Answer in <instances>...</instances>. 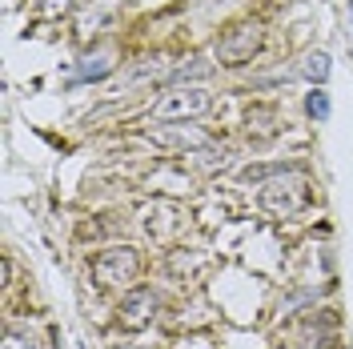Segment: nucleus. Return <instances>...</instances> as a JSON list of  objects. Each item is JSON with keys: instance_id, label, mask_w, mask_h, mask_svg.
<instances>
[{"instance_id": "obj_1", "label": "nucleus", "mask_w": 353, "mask_h": 349, "mask_svg": "<svg viewBox=\"0 0 353 349\" xmlns=\"http://www.w3.org/2000/svg\"><path fill=\"white\" fill-rule=\"evenodd\" d=\"M141 273H145V257H141L137 245H105L88 261V277L105 293L109 289H132L141 281Z\"/></svg>"}, {"instance_id": "obj_4", "label": "nucleus", "mask_w": 353, "mask_h": 349, "mask_svg": "<svg viewBox=\"0 0 353 349\" xmlns=\"http://www.w3.org/2000/svg\"><path fill=\"white\" fill-rule=\"evenodd\" d=\"M297 349H341V321L333 309H309L297 317Z\"/></svg>"}, {"instance_id": "obj_2", "label": "nucleus", "mask_w": 353, "mask_h": 349, "mask_svg": "<svg viewBox=\"0 0 353 349\" xmlns=\"http://www.w3.org/2000/svg\"><path fill=\"white\" fill-rule=\"evenodd\" d=\"M209 109H213V92L205 85H173L153 101L149 117L161 121V125H189V121L205 117Z\"/></svg>"}, {"instance_id": "obj_15", "label": "nucleus", "mask_w": 353, "mask_h": 349, "mask_svg": "<svg viewBox=\"0 0 353 349\" xmlns=\"http://www.w3.org/2000/svg\"><path fill=\"white\" fill-rule=\"evenodd\" d=\"M350 28H353V0H350Z\"/></svg>"}, {"instance_id": "obj_6", "label": "nucleus", "mask_w": 353, "mask_h": 349, "mask_svg": "<svg viewBox=\"0 0 353 349\" xmlns=\"http://www.w3.org/2000/svg\"><path fill=\"white\" fill-rule=\"evenodd\" d=\"M145 137L161 145V149H173L181 157H197L205 149H213L217 141L209 137V132H201L197 125H157V129H145Z\"/></svg>"}, {"instance_id": "obj_14", "label": "nucleus", "mask_w": 353, "mask_h": 349, "mask_svg": "<svg viewBox=\"0 0 353 349\" xmlns=\"http://www.w3.org/2000/svg\"><path fill=\"white\" fill-rule=\"evenodd\" d=\"M72 4H77V0H41V17L44 21H57V17H65Z\"/></svg>"}, {"instance_id": "obj_3", "label": "nucleus", "mask_w": 353, "mask_h": 349, "mask_svg": "<svg viewBox=\"0 0 353 349\" xmlns=\"http://www.w3.org/2000/svg\"><path fill=\"white\" fill-rule=\"evenodd\" d=\"M261 41H265V28L257 21L229 24V28L217 37V61L225 68H241L261 52Z\"/></svg>"}, {"instance_id": "obj_7", "label": "nucleus", "mask_w": 353, "mask_h": 349, "mask_svg": "<svg viewBox=\"0 0 353 349\" xmlns=\"http://www.w3.org/2000/svg\"><path fill=\"white\" fill-rule=\"evenodd\" d=\"M309 205V185H301L297 193H285V181H273L261 189V209L277 213V217H293Z\"/></svg>"}, {"instance_id": "obj_13", "label": "nucleus", "mask_w": 353, "mask_h": 349, "mask_svg": "<svg viewBox=\"0 0 353 349\" xmlns=\"http://www.w3.org/2000/svg\"><path fill=\"white\" fill-rule=\"evenodd\" d=\"M330 112H333L330 92H325V88H309V92H305V117H309V121L325 125V121H330Z\"/></svg>"}, {"instance_id": "obj_11", "label": "nucleus", "mask_w": 353, "mask_h": 349, "mask_svg": "<svg viewBox=\"0 0 353 349\" xmlns=\"http://www.w3.org/2000/svg\"><path fill=\"white\" fill-rule=\"evenodd\" d=\"M277 125H281V112L273 109V105H253V109H249V132L257 129L261 137H273Z\"/></svg>"}, {"instance_id": "obj_10", "label": "nucleus", "mask_w": 353, "mask_h": 349, "mask_svg": "<svg viewBox=\"0 0 353 349\" xmlns=\"http://www.w3.org/2000/svg\"><path fill=\"white\" fill-rule=\"evenodd\" d=\"M213 72V65H205L201 57H193V61H185V65H176L173 72H165V85H193V81H205Z\"/></svg>"}, {"instance_id": "obj_5", "label": "nucleus", "mask_w": 353, "mask_h": 349, "mask_svg": "<svg viewBox=\"0 0 353 349\" xmlns=\"http://www.w3.org/2000/svg\"><path fill=\"white\" fill-rule=\"evenodd\" d=\"M157 313H161V293L149 285H132V289H125V297L117 306V326L125 333H141L145 326H153Z\"/></svg>"}, {"instance_id": "obj_8", "label": "nucleus", "mask_w": 353, "mask_h": 349, "mask_svg": "<svg viewBox=\"0 0 353 349\" xmlns=\"http://www.w3.org/2000/svg\"><path fill=\"white\" fill-rule=\"evenodd\" d=\"M112 68H117V61L112 57H85V61H77V72L68 77V88L77 85H97V81H105V77H112Z\"/></svg>"}, {"instance_id": "obj_9", "label": "nucleus", "mask_w": 353, "mask_h": 349, "mask_svg": "<svg viewBox=\"0 0 353 349\" xmlns=\"http://www.w3.org/2000/svg\"><path fill=\"white\" fill-rule=\"evenodd\" d=\"M297 173H301L297 161H273V165H245L237 177H241L245 185H261L265 177H297Z\"/></svg>"}, {"instance_id": "obj_12", "label": "nucleus", "mask_w": 353, "mask_h": 349, "mask_svg": "<svg viewBox=\"0 0 353 349\" xmlns=\"http://www.w3.org/2000/svg\"><path fill=\"white\" fill-rule=\"evenodd\" d=\"M330 52H309L305 57V65H301V72H305V81L313 88H321L325 81H330Z\"/></svg>"}]
</instances>
